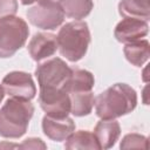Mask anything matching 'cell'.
Instances as JSON below:
<instances>
[{"mask_svg":"<svg viewBox=\"0 0 150 150\" xmlns=\"http://www.w3.org/2000/svg\"><path fill=\"white\" fill-rule=\"evenodd\" d=\"M95 111L101 120H116L137 105V94L127 83H115L95 97Z\"/></svg>","mask_w":150,"mask_h":150,"instance_id":"1","label":"cell"},{"mask_svg":"<svg viewBox=\"0 0 150 150\" xmlns=\"http://www.w3.org/2000/svg\"><path fill=\"white\" fill-rule=\"evenodd\" d=\"M34 114V105L29 100L11 97L0 108V136L20 138L28 129Z\"/></svg>","mask_w":150,"mask_h":150,"instance_id":"2","label":"cell"},{"mask_svg":"<svg viewBox=\"0 0 150 150\" xmlns=\"http://www.w3.org/2000/svg\"><path fill=\"white\" fill-rule=\"evenodd\" d=\"M57 49L70 62L80 61L87 53L90 43V30L84 21H71L63 25L57 35Z\"/></svg>","mask_w":150,"mask_h":150,"instance_id":"3","label":"cell"},{"mask_svg":"<svg viewBox=\"0 0 150 150\" xmlns=\"http://www.w3.org/2000/svg\"><path fill=\"white\" fill-rule=\"evenodd\" d=\"M29 35L27 22L12 15L0 19V57L13 56L26 43Z\"/></svg>","mask_w":150,"mask_h":150,"instance_id":"4","label":"cell"},{"mask_svg":"<svg viewBox=\"0 0 150 150\" xmlns=\"http://www.w3.org/2000/svg\"><path fill=\"white\" fill-rule=\"evenodd\" d=\"M71 75V68L60 57L47 59L40 62L35 69V76L40 88H63Z\"/></svg>","mask_w":150,"mask_h":150,"instance_id":"5","label":"cell"},{"mask_svg":"<svg viewBox=\"0 0 150 150\" xmlns=\"http://www.w3.org/2000/svg\"><path fill=\"white\" fill-rule=\"evenodd\" d=\"M28 21L41 29H56L64 20V13L57 1L45 0L32 6L27 11Z\"/></svg>","mask_w":150,"mask_h":150,"instance_id":"6","label":"cell"},{"mask_svg":"<svg viewBox=\"0 0 150 150\" xmlns=\"http://www.w3.org/2000/svg\"><path fill=\"white\" fill-rule=\"evenodd\" d=\"M39 103L47 115L63 117L70 114V97L63 88H40Z\"/></svg>","mask_w":150,"mask_h":150,"instance_id":"7","label":"cell"},{"mask_svg":"<svg viewBox=\"0 0 150 150\" xmlns=\"http://www.w3.org/2000/svg\"><path fill=\"white\" fill-rule=\"evenodd\" d=\"M2 88L9 97L32 100L35 97L36 87L30 74L25 71H11L2 79Z\"/></svg>","mask_w":150,"mask_h":150,"instance_id":"8","label":"cell"},{"mask_svg":"<svg viewBox=\"0 0 150 150\" xmlns=\"http://www.w3.org/2000/svg\"><path fill=\"white\" fill-rule=\"evenodd\" d=\"M27 49L30 57L36 62L49 59L57 50L56 35L46 32L35 33L30 39V41L28 42Z\"/></svg>","mask_w":150,"mask_h":150,"instance_id":"9","label":"cell"},{"mask_svg":"<svg viewBox=\"0 0 150 150\" xmlns=\"http://www.w3.org/2000/svg\"><path fill=\"white\" fill-rule=\"evenodd\" d=\"M149 32L148 21L131 19V18H123L120 21L114 30V35L118 42L122 43H130L144 38Z\"/></svg>","mask_w":150,"mask_h":150,"instance_id":"10","label":"cell"},{"mask_svg":"<svg viewBox=\"0 0 150 150\" xmlns=\"http://www.w3.org/2000/svg\"><path fill=\"white\" fill-rule=\"evenodd\" d=\"M42 130L48 138L61 142L75 131V122L69 116L55 117L46 114L42 118Z\"/></svg>","mask_w":150,"mask_h":150,"instance_id":"11","label":"cell"},{"mask_svg":"<svg viewBox=\"0 0 150 150\" xmlns=\"http://www.w3.org/2000/svg\"><path fill=\"white\" fill-rule=\"evenodd\" d=\"M94 136L100 149H109L115 145L121 135V127L116 120H101L94 128Z\"/></svg>","mask_w":150,"mask_h":150,"instance_id":"12","label":"cell"},{"mask_svg":"<svg viewBox=\"0 0 150 150\" xmlns=\"http://www.w3.org/2000/svg\"><path fill=\"white\" fill-rule=\"evenodd\" d=\"M95 84L94 75L80 68H71V75L64 86L67 93H77V91H93Z\"/></svg>","mask_w":150,"mask_h":150,"instance_id":"13","label":"cell"},{"mask_svg":"<svg viewBox=\"0 0 150 150\" xmlns=\"http://www.w3.org/2000/svg\"><path fill=\"white\" fill-rule=\"evenodd\" d=\"M125 59L136 67H142L150 56V45L148 40H137L125 43L123 48Z\"/></svg>","mask_w":150,"mask_h":150,"instance_id":"14","label":"cell"},{"mask_svg":"<svg viewBox=\"0 0 150 150\" xmlns=\"http://www.w3.org/2000/svg\"><path fill=\"white\" fill-rule=\"evenodd\" d=\"M70 97V112L77 117L87 116L91 112L95 97L93 91H77L68 93Z\"/></svg>","mask_w":150,"mask_h":150,"instance_id":"15","label":"cell"},{"mask_svg":"<svg viewBox=\"0 0 150 150\" xmlns=\"http://www.w3.org/2000/svg\"><path fill=\"white\" fill-rule=\"evenodd\" d=\"M118 12L123 18L149 20L148 0H121L118 2Z\"/></svg>","mask_w":150,"mask_h":150,"instance_id":"16","label":"cell"},{"mask_svg":"<svg viewBox=\"0 0 150 150\" xmlns=\"http://www.w3.org/2000/svg\"><path fill=\"white\" fill-rule=\"evenodd\" d=\"M66 16L80 20L88 16L94 7L93 0H59Z\"/></svg>","mask_w":150,"mask_h":150,"instance_id":"17","label":"cell"},{"mask_svg":"<svg viewBox=\"0 0 150 150\" xmlns=\"http://www.w3.org/2000/svg\"><path fill=\"white\" fill-rule=\"evenodd\" d=\"M66 149H100L93 132L88 130L73 131L66 138Z\"/></svg>","mask_w":150,"mask_h":150,"instance_id":"18","label":"cell"},{"mask_svg":"<svg viewBox=\"0 0 150 150\" xmlns=\"http://www.w3.org/2000/svg\"><path fill=\"white\" fill-rule=\"evenodd\" d=\"M120 148L121 149H148V138L136 132L128 134L122 138Z\"/></svg>","mask_w":150,"mask_h":150,"instance_id":"19","label":"cell"},{"mask_svg":"<svg viewBox=\"0 0 150 150\" xmlns=\"http://www.w3.org/2000/svg\"><path fill=\"white\" fill-rule=\"evenodd\" d=\"M18 11L16 0H0V19L15 15Z\"/></svg>","mask_w":150,"mask_h":150,"instance_id":"20","label":"cell"},{"mask_svg":"<svg viewBox=\"0 0 150 150\" xmlns=\"http://www.w3.org/2000/svg\"><path fill=\"white\" fill-rule=\"evenodd\" d=\"M19 146L22 148V149H39V148H41V149H46V148H47L46 144H45L40 138H34V137L25 139L23 143L20 144Z\"/></svg>","mask_w":150,"mask_h":150,"instance_id":"21","label":"cell"},{"mask_svg":"<svg viewBox=\"0 0 150 150\" xmlns=\"http://www.w3.org/2000/svg\"><path fill=\"white\" fill-rule=\"evenodd\" d=\"M22 5L25 6H28V5H33V4H38V2H41V1H45V0H20Z\"/></svg>","mask_w":150,"mask_h":150,"instance_id":"22","label":"cell"},{"mask_svg":"<svg viewBox=\"0 0 150 150\" xmlns=\"http://www.w3.org/2000/svg\"><path fill=\"white\" fill-rule=\"evenodd\" d=\"M4 97H5V90H4V88H2V84H0V103L2 102Z\"/></svg>","mask_w":150,"mask_h":150,"instance_id":"23","label":"cell"}]
</instances>
